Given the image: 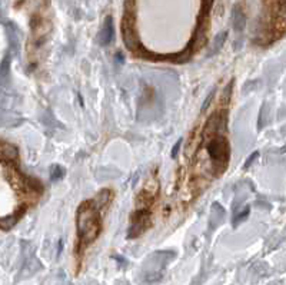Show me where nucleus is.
<instances>
[{
  "label": "nucleus",
  "instance_id": "13",
  "mask_svg": "<svg viewBox=\"0 0 286 285\" xmlns=\"http://www.w3.org/2000/svg\"><path fill=\"white\" fill-rule=\"evenodd\" d=\"M256 157H257V152H255V154H252V155H250V158H249V159H248V162L245 164V168L250 167V164H252V162H253V161L256 159Z\"/></svg>",
  "mask_w": 286,
  "mask_h": 285
},
{
  "label": "nucleus",
  "instance_id": "6",
  "mask_svg": "<svg viewBox=\"0 0 286 285\" xmlns=\"http://www.w3.org/2000/svg\"><path fill=\"white\" fill-rule=\"evenodd\" d=\"M0 155L3 158H8V159H16L18 157V151L13 145L9 144H2L0 145Z\"/></svg>",
  "mask_w": 286,
  "mask_h": 285
},
{
  "label": "nucleus",
  "instance_id": "8",
  "mask_svg": "<svg viewBox=\"0 0 286 285\" xmlns=\"http://www.w3.org/2000/svg\"><path fill=\"white\" fill-rule=\"evenodd\" d=\"M19 218H20L19 215L18 216L10 215L2 218V219H0V228H3V229H10L12 226L16 225V222L19 221Z\"/></svg>",
  "mask_w": 286,
  "mask_h": 285
},
{
  "label": "nucleus",
  "instance_id": "3",
  "mask_svg": "<svg viewBox=\"0 0 286 285\" xmlns=\"http://www.w3.org/2000/svg\"><path fill=\"white\" fill-rule=\"evenodd\" d=\"M230 23H232V28L236 33H240L242 30L245 29V25H246V19H245V13L242 8L236 5L233 9H232V19H230Z\"/></svg>",
  "mask_w": 286,
  "mask_h": 285
},
{
  "label": "nucleus",
  "instance_id": "2",
  "mask_svg": "<svg viewBox=\"0 0 286 285\" xmlns=\"http://www.w3.org/2000/svg\"><path fill=\"white\" fill-rule=\"evenodd\" d=\"M208 152H209L212 165L215 168V175L218 177L226 169V165H228L229 155H230L228 140L223 136H216V138L209 139Z\"/></svg>",
  "mask_w": 286,
  "mask_h": 285
},
{
  "label": "nucleus",
  "instance_id": "7",
  "mask_svg": "<svg viewBox=\"0 0 286 285\" xmlns=\"http://www.w3.org/2000/svg\"><path fill=\"white\" fill-rule=\"evenodd\" d=\"M8 38H9V43L10 46H12V49H13V52L18 53V52H19V39H18V35H16L15 29L8 28Z\"/></svg>",
  "mask_w": 286,
  "mask_h": 285
},
{
  "label": "nucleus",
  "instance_id": "11",
  "mask_svg": "<svg viewBox=\"0 0 286 285\" xmlns=\"http://www.w3.org/2000/svg\"><path fill=\"white\" fill-rule=\"evenodd\" d=\"M248 215H249V208H246L243 212H240L239 215H235V218H233V225L236 226V225H239L242 221H245L246 218H248Z\"/></svg>",
  "mask_w": 286,
  "mask_h": 285
},
{
  "label": "nucleus",
  "instance_id": "5",
  "mask_svg": "<svg viewBox=\"0 0 286 285\" xmlns=\"http://www.w3.org/2000/svg\"><path fill=\"white\" fill-rule=\"evenodd\" d=\"M226 38H228V33H226V32H222L220 35L216 36V39H215L213 45L210 46V49H209L210 56H212V55H216V53L222 49V46H223V43H225Z\"/></svg>",
  "mask_w": 286,
  "mask_h": 285
},
{
  "label": "nucleus",
  "instance_id": "12",
  "mask_svg": "<svg viewBox=\"0 0 286 285\" xmlns=\"http://www.w3.org/2000/svg\"><path fill=\"white\" fill-rule=\"evenodd\" d=\"M181 145H182V140H178V144H176L175 148L172 149V157L173 158L178 157V152H179V149H181Z\"/></svg>",
  "mask_w": 286,
  "mask_h": 285
},
{
  "label": "nucleus",
  "instance_id": "10",
  "mask_svg": "<svg viewBox=\"0 0 286 285\" xmlns=\"http://www.w3.org/2000/svg\"><path fill=\"white\" fill-rule=\"evenodd\" d=\"M63 177H65V169L63 168L59 167V165H53L50 168V179L52 181H59Z\"/></svg>",
  "mask_w": 286,
  "mask_h": 285
},
{
  "label": "nucleus",
  "instance_id": "4",
  "mask_svg": "<svg viewBox=\"0 0 286 285\" xmlns=\"http://www.w3.org/2000/svg\"><path fill=\"white\" fill-rule=\"evenodd\" d=\"M114 36V28H113V20L112 18H106L105 23H103V28L99 33V43L100 45H109Z\"/></svg>",
  "mask_w": 286,
  "mask_h": 285
},
{
  "label": "nucleus",
  "instance_id": "9",
  "mask_svg": "<svg viewBox=\"0 0 286 285\" xmlns=\"http://www.w3.org/2000/svg\"><path fill=\"white\" fill-rule=\"evenodd\" d=\"M18 122H15V118L10 116L5 112H0V128H8V126H13L16 125Z\"/></svg>",
  "mask_w": 286,
  "mask_h": 285
},
{
  "label": "nucleus",
  "instance_id": "1",
  "mask_svg": "<svg viewBox=\"0 0 286 285\" xmlns=\"http://www.w3.org/2000/svg\"><path fill=\"white\" fill-rule=\"evenodd\" d=\"M77 238L79 249H85L90 245L102 231V219L96 201H87L82 204L77 211Z\"/></svg>",
  "mask_w": 286,
  "mask_h": 285
}]
</instances>
